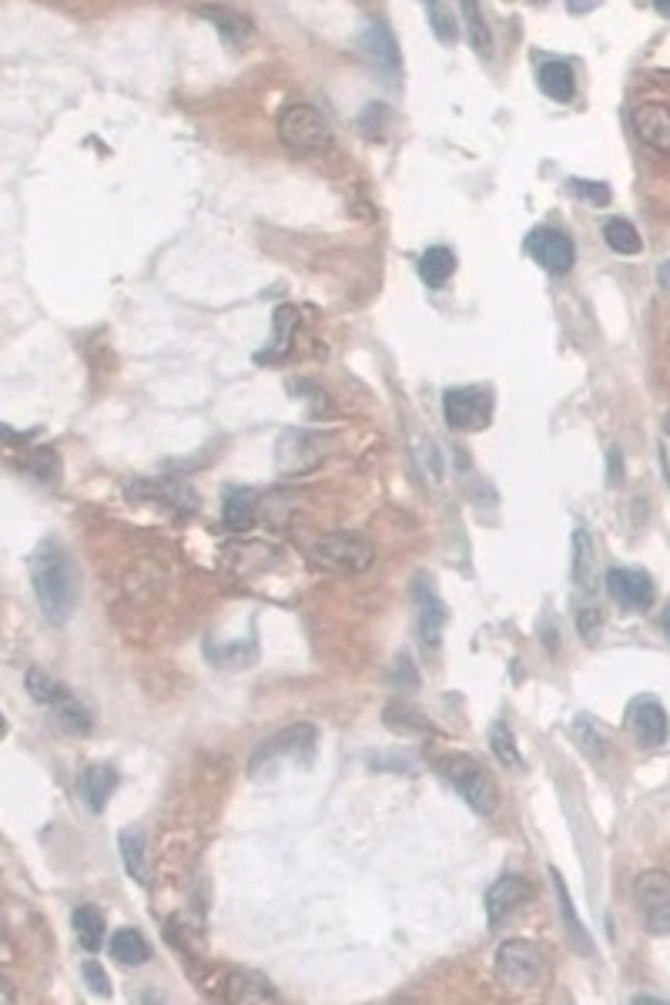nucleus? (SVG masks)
<instances>
[{
	"label": "nucleus",
	"instance_id": "obj_11",
	"mask_svg": "<svg viewBox=\"0 0 670 1005\" xmlns=\"http://www.w3.org/2000/svg\"><path fill=\"white\" fill-rule=\"evenodd\" d=\"M627 727L644 748H660L670 737V717L657 697H634L627 707Z\"/></svg>",
	"mask_w": 670,
	"mask_h": 1005
},
{
	"label": "nucleus",
	"instance_id": "obj_41",
	"mask_svg": "<svg viewBox=\"0 0 670 1005\" xmlns=\"http://www.w3.org/2000/svg\"><path fill=\"white\" fill-rule=\"evenodd\" d=\"M664 634L670 637V607L664 610Z\"/></svg>",
	"mask_w": 670,
	"mask_h": 1005
},
{
	"label": "nucleus",
	"instance_id": "obj_39",
	"mask_svg": "<svg viewBox=\"0 0 670 1005\" xmlns=\"http://www.w3.org/2000/svg\"><path fill=\"white\" fill-rule=\"evenodd\" d=\"M654 11H657L660 17H670V4H667V0H657V4H654Z\"/></svg>",
	"mask_w": 670,
	"mask_h": 1005
},
{
	"label": "nucleus",
	"instance_id": "obj_20",
	"mask_svg": "<svg viewBox=\"0 0 670 1005\" xmlns=\"http://www.w3.org/2000/svg\"><path fill=\"white\" fill-rule=\"evenodd\" d=\"M255 513H258V500H255L252 490H242V486H235V490L225 493L222 520H225L228 530H248V526L255 523Z\"/></svg>",
	"mask_w": 670,
	"mask_h": 1005
},
{
	"label": "nucleus",
	"instance_id": "obj_17",
	"mask_svg": "<svg viewBox=\"0 0 670 1005\" xmlns=\"http://www.w3.org/2000/svg\"><path fill=\"white\" fill-rule=\"evenodd\" d=\"M536 84L547 94L550 101H570L577 94V74L567 61H543L540 71H536Z\"/></svg>",
	"mask_w": 670,
	"mask_h": 1005
},
{
	"label": "nucleus",
	"instance_id": "obj_15",
	"mask_svg": "<svg viewBox=\"0 0 670 1005\" xmlns=\"http://www.w3.org/2000/svg\"><path fill=\"white\" fill-rule=\"evenodd\" d=\"M413 597H416V607H419V637H423V644L429 650H436L439 647V637H443L446 620H449L446 603L436 597V590L429 587L426 580L416 583Z\"/></svg>",
	"mask_w": 670,
	"mask_h": 1005
},
{
	"label": "nucleus",
	"instance_id": "obj_10",
	"mask_svg": "<svg viewBox=\"0 0 670 1005\" xmlns=\"http://www.w3.org/2000/svg\"><path fill=\"white\" fill-rule=\"evenodd\" d=\"M526 255L553 275H567L573 262H577V245L570 242V235L557 232V228H533L526 235Z\"/></svg>",
	"mask_w": 670,
	"mask_h": 1005
},
{
	"label": "nucleus",
	"instance_id": "obj_36",
	"mask_svg": "<svg viewBox=\"0 0 670 1005\" xmlns=\"http://www.w3.org/2000/svg\"><path fill=\"white\" fill-rule=\"evenodd\" d=\"M81 972H84V979H88L94 995H111V979H108V972H104L98 962L88 959V962L81 965Z\"/></svg>",
	"mask_w": 670,
	"mask_h": 1005
},
{
	"label": "nucleus",
	"instance_id": "obj_32",
	"mask_svg": "<svg viewBox=\"0 0 670 1005\" xmlns=\"http://www.w3.org/2000/svg\"><path fill=\"white\" fill-rule=\"evenodd\" d=\"M57 724H61L64 731H71V734H88L91 731V714L84 711V707L74 701V697H67V701L57 704Z\"/></svg>",
	"mask_w": 670,
	"mask_h": 1005
},
{
	"label": "nucleus",
	"instance_id": "obj_3",
	"mask_svg": "<svg viewBox=\"0 0 670 1005\" xmlns=\"http://www.w3.org/2000/svg\"><path fill=\"white\" fill-rule=\"evenodd\" d=\"M436 768L446 778L449 788H453L469 808L480 811V815H493L496 801H500V791H496V781L490 778V771H486L480 761H473L469 754H446V758L436 761Z\"/></svg>",
	"mask_w": 670,
	"mask_h": 1005
},
{
	"label": "nucleus",
	"instance_id": "obj_13",
	"mask_svg": "<svg viewBox=\"0 0 670 1005\" xmlns=\"http://www.w3.org/2000/svg\"><path fill=\"white\" fill-rule=\"evenodd\" d=\"M530 895H533V885L526 882V878L520 875L496 878L490 885V892H486V918H490V925H500L503 918H510Z\"/></svg>",
	"mask_w": 670,
	"mask_h": 1005
},
{
	"label": "nucleus",
	"instance_id": "obj_22",
	"mask_svg": "<svg viewBox=\"0 0 670 1005\" xmlns=\"http://www.w3.org/2000/svg\"><path fill=\"white\" fill-rule=\"evenodd\" d=\"M118 845H121V858H124V871L134 878L138 885H148V868H145V835L134 828H124L118 835Z\"/></svg>",
	"mask_w": 670,
	"mask_h": 1005
},
{
	"label": "nucleus",
	"instance_id": "obj_35",
	"mask_svg": "<svg viewBox=\"0 0 670 1005\" xmlns=\"http://www.w3.org/2000/svg\"><path fill=\"white\" fill-rule=\"evenodd\" d=\"M570 191L580 198H590L593 205H610V188L603 181H583V178H573L570 181Z\"/></svg>",
	"mask_w": 670,
	"mask_h": 1005
},
{
	"label": "nucleus",
	"instance_id": "obj_9",
	"mask_svg": "<svg viewBox=\"0 0 670 1005\" xmlns=\"http://www.w3.org/2000/svg\"><path fill=\"white\" fill-rule=\"evenodd\" d=\"M359 47H362V54L369 57V64L382 74V81L399 84V78H402V54H399L396 34L389 31V24L369 21L366 27H362V34H359Z\"/></svg>",
	"mask_w": 670,
	"mask_h": 1005
},
{
	"label": "nucleus",
	"instance_id": "obj_42",
	"mask_svg": "<svg viewBox=\"0 0 670 1005\" xmlns=\"http://www.w3.org/2000/svg\"><path fill=\"white\" fill-rule=\"evenodd\" d=\"M664 433L670 436V409H667V416H664Z\"/></svg>",
	"mask_w": 670,
	"mask_h": 1005
},
{
	"label": "nucleus",
	"instance_id": "obj_40",
	"mask_svg": "<svg viewBox=\"0 0 670 1005\" xmlns=\"http://www.w3.org/2000/svg\"><path fill=\"white\" fill-rule=\"evenodd\" d=\"M593 7H597V4H570V11L573 14H587V11H593Z\"/></svg>",
	"mask_w": 670,
	"mask_h": 1005
},
{
	"label": "nucleus",
	"instance_id": "obj_34",
	"mask_svg": "<svg viewBox=\"0 0 670 1005\" xmlns=\"http://www.w3.org/2000/svg\"><path fill=\"white\" fill-rule=\"evenodd\" d=\"M577 630H580V637L587 640V644H597V640H600V630H603L600 610H597V607H580V614H577Z\"/></svg>",
	"mask_w": 670,
	"mask_h": 1005
},
{
	"label": "nucleus",
	"instance_id": "obj_23",
	"mask_svg": "<svg viewBox=\"0 0 670 1005\" xmlns=\"http://www.w3.org/2000/svg\"><path fill=\"white\" fill-rule=\"evenodd\" d=\"M74 932H78V942L88 952H98L104 945V915L94 905H78L74 908Z\"/></svg>",
	"mask_w": 670,
	"mask_h": 1005
},
{
	"label": "nucleus",
	"instance_id": "obj_16",
	"mask_svg": "<svg viewBox=\"0 0 670 1005\" xmlns=\"http://www.w3.org/2000/svg\"><path fill=\"white\" fill-rule=\"evenodd\" d=\"M550 878H553V888H557V902H560V918H563V925H567V938H570V945L577 949L580 955H597V945H593V938L590 932L583 928V922L577 918V908H573V898H570V888L567 882H563V875L557 868H550Z\"/></svg>",
	"mask_w": 670,
	"mask_h": 1005
},
{
	"label": "nucleus",
	"instance_id": "obj_5",
	"mask_svg": "<svg viewBox=\"0 0 670 1005\" xmlns=\"http://www.w3.org/2000/svg\"><path fill=\"white\" fill-rule=\"evenodd\" d=\"M315 744H319V731L312 724H292V727H282L275 731L272 737H265L262 744L255 748V754L248 758V774L258 778L262 771L275 768L279 761H309L315 754Z\"/></svg>",
	"mask_w": 670,
	"mask_h": 1005
},
{
	"label": "nucleus",
	"instance_id": "obj_7",
	"mask_svg": "<svg viewBox=\"0 0 670 1005\" xmlns=\"http://www.w3.org/2000/svg\"><path fill=\"white\" fill-rule=\"evenodd\" d=\"M634 902L650 935H670V875L644 871L634 882Z\"/></svg>",
	"mask_w": 670,
	"mask_h": 1005
},
{
	"label": "nucleus",
	"instance_id": "obj_4",
	"mask_svg": "<svg viewBox=\"0 0 670 1005\" xmlns=\"http://www.w3.org/2000/svg\"><path fill=\"white\" fill-rule=\"evenodd\" d=\"M279 138L292 155H319L332 148V128L312 104H289L279 114Z\"/></svg>",
	"mask_w": 670,
	"mask_h": 1005
},
{
	"label": "nucleus",
	"instance_id": "obj_38",
	"mask_svg": "<svg viewBox=\"0 0 670 1005\" xmlns=\"http://www.w3.org/2000/svg\"><path fill=\"white\" fill-rule=\"evenodd\" d=\"M657 282H660V289H664V292L670 295V258H667V262H660V268H657Z\"/></svg>",
	"mask_w": 670,
	"mask_h": 1005
},
{
	"label": "nucleus",
	"instance_id": "obj_18",
	"mask_svg": "<svg viewBox=\"0 0 670 1005\" xmlns=\"http://www.w3.org/2000/svg\"><path fill=\"white\" fill-rule=\"evenodd\" d=\"M114 788H118V771H114L111 764H94V768L84 771L81 794H84V801H88V808L94 811V815L104 811V804H108Z\"/></svg>",
	"mask_w": 670,
	"mask_h": 1005
},
{
	"label": "nucleus",
	"instance_id": "obj_33",
	"mask_svg": "<svg viewBox=\"0 0 670 1005\" xmlns=\"http://www.w3.org/2000/svg\"><path fill=\"white\" fill-rule=\"evenodd\" d=\"M590 567H593V543L590 536L577 530L573 533V580L583 587V580L590 577Z\"/></svg>",
	"mask_w": 670,
	"mask_h": 1005
},
{
	"label": "nucleus",
	"instance_id": "obj_21",
	"mask_svg": "<svg viewBox=\"0 0 670 1005\" xmlns=\"http://www.w3.org/2000/svg\"><path fill=\"white\" fill-rule=\"evenodd\" d=\"M111 955L121 965H145L151 959V945L138 928H118L111 935Z\"/></svg>",
	"mask_w": 670,
	"mask_h": 1005
},
{
	"label": "nucleus",
	"instance_id": "obj_29",
	"mask_svg": "<svg viewBox=\"0 0 670 1005\" xmlns=\"http://www.w3.org/2000/svg\"><path fill=\"white\" fill-rule=\"evenodd\" d=\"M426 17H429V27H433V34L439 37L443 44H456V37H459V21H456V7H449V4H426Z\"/></svg>",
	"mask_w": 670,
	"mask_h": 1005
},
{
	"label": "nucleus",
	"instance_id": "obj_8",
	"mask_svg": "<svg viewBox=\"0 0 670 1005\" xmlns=\"http://www.w3.org/2000/svg\"><path fill=\"white\" fill-rule=\"evenodd\" d=\"M372 547L356 533H325L315 543V560L339 573H362L372 563Z\"/></svg>",
	"mask_w": 670,
	"mask_h": 1005
},
{
	"label": "nucleus",
	"instance_id": "obj_31",
	"mask_svg": "<svg viewBox=\"0 0 670 1005\" xmlns=\"http://www.w3.org/2000/svg\"><path fill=\"white\" fill-rule=\"evenodd\" d=\"M459 14L466 17L469 41H473L476 54H480V57H490V54H493V37H490V27H486V21H483L480 7H476V4H463V7H459Z\"/></svg>",
	"mask_w": 670,
	"mask_h": 1005
},
{
	"label": "nucleus",
	"instance_id": "obj_30",
	"mask_svg": "<svg viewBox=\"0 0 670 1005\" xmlns=\"http://www.w3.org/2000/svg\"><path fill=\"white\" fill-rule=\"evenodd\" d=\"M24 466L31 469V476H37L41 483H57V480H61V456H57L51 446L31 449Z\"/></svg>",
	"mask_w": 670,
	"mask_h": 1005
},
{
	"label": "nucleus",
	"instance_id": "obj_27",
	"mask_svg": "<svg viewBox=\"0 0 670 1005\" xmlns=\"http://www.w3.org/2000/svg\"><path fill=\"white\" fill-rule=\"evenodd\" d=\"M490 748L503 768H523V758H520V751H516V737L506 721H496L490 727Z\"/></svg>",
	"mask_w": 670,
	"mask_h": 1005
},
{
	"label": "nucleus",
	"instance_id": "obj_14",
	"mask_svg": "<svg viewBox=\"0 0 670 1005\" xmlns=\"http://www.w3.org/2000/svg\"><path fill=\"white\" fill-rule=\"evenodd\" d=\"M630 121H634L637 138L644 141L647 148L660 151V155H670V108L667 104H637Z\"/></svg>",
	"mask_w": 670,
	"mask_h": 1005
},
{
	"label": "nucleus",
	"instance_id": "obj_37",
	"mask_svg": "<svg viewBox=\"0 0 670 1005\" xmlns=\"http://www.w3.org/2000/svg\"><path fill=\"white\" fill-rule=\"evenodd\" d=\"M610 483H620V480H624V459H620V449L614 446V449H610Z\"/></svg>",
	"mask_w": 670,
	"mask_h": 1005
},
{
	"label": "nucleus",
	"instance_id": "obj_12",
	"mask_svg": "<svg viewBox=\"0 0 670 1005\" xmlns=\"http://www.w3.org/2000/svg\"><path fill=\"white\" fill-rule=\"evenodd\" d=\"M607 593L624 610H647L657 597L654 580H650L644 570H630V567H614L607 573Z\"/></svg>",
	"mask_w": 670,
	"mask_h": 1005
},
{
	"label": "nucleus",
	"instance_id": "obj_6",
	"mask_svg": "<svg viewBox=\"0 0 670 1005\" xmlns=\"http://www.w3.org/2000/svg\"><path fill=\"white\" fill-rule=\"evenodd\" d=\"M446 426L456 433H483L493 423V392L486 386H453L443 392Z\"/></svg>",
	"mask_w": 670,
	"mask_h": 1005
},
{
	"label": "nucleus",
	"instance_id": "obj_25",
	"mask_svg": "<svg viewBox=\"0 0 670 1005\" xmlns=\"http://www.w3.org/2000/svg\"><path fill=\"white\" fill-rule=\"evenodd\" d=\"M198 11L205 14L218 31H222V37L228 44H238L252 34V24H248L245 14H235V11H228V7H198Z\"/></svg>",
	"mask_w": 670,
	"mask_h": 1005
},
{
	"label": "nucleus",
	"instance_id": "obj_24",
	"mask_svg": "<svg viewBox=\"0 0 670 1005\" xmlns=\"http://www.w3.org/2000/svg\"><path fill=\"white\" fill-rule=\"evenodd\" d=\"M295 325H299V312H295L292 305H279V309H275V349L258 352L255 362H279L285 356V349H289Z\"/></svg>",
	"mask_w": 670,
	"mask_h": 1005
},
{
	"label": "nucleus",
	"instance_id": "obj_26",
	"mask_svg": "<svg viewBox=\"0 0 670 1005\" xmlns=\"http://www.w3.org/2000/svg\"><path fill=\"white\" fill-rule=\"evenodd\" d=\"M603 242H607L610 252H617V255H637L640 252V235L627 218H610V222L603 225Z\"/></svg>",
	"mask_w": 670,
	"mask_h": 1005
},
{
	"label": "nucleus",
	"instance_id": "obj_28",
	"mask_svg": "<svg viewBox=\"0 0 670 1005\" xmlns=\"http://www.w3.org/2000/svg\"><path fill=\"white\" fill-rule=\"evenodd\" d=\"M27 691H31V697H34V701H41V704H54V707L61 704V701H67V697H71V691H67L64 684L51 681V677H47L44 670H37V667H31V670H27Z\"/></svg>",
	"mask_w": 670,
	"mask_h": 1005
},
{
	"label": "nucleus",
	"instance_id": "obj_19",
	"mask_svg": "<svg viewBox=\"0 0 670 1005\" xmlns=\"http://www.w3.org/2000/svg\"><path fill=\"white\" fill-rule=\"evenodd\" d=\"M456 272V255L449 252L446 245L426 248L423 258H419V279H423L429 289H443V285L453 279Z\"/></svg>",
	"mask_w": 670,
	"mask_h": 1005
},
{
	"label": "nucleus",
	"instance_id": "obj_2",
	"mask_svg": "<svg viewBox=\"0 0 670 1005\" xmlns=\"http://www.w3.org/2000/svg\"><path fill=\"white\" fill-rule=\"evenodd\" d=\"M496 979L516 992L540 989L550 979L547 952L536 942H526V938H506L500 949H496Z\"/></svg>",
	"mask_w": 670,
	"mask_h": 1005
},
{
	"label": "nucleus",
	"instance_id": "obj_1",
	"mask_svg": "<svg viewBox=\"0 0 670 1005\" xmlns=\"http://www.w3.org/2000/svg\"><path fill=\"white\" fill-rule=\"evenodd\" d=\"M31 583H34V597L41 603L47 624L64 627L67 620L74 617V607H78V567H74L71 553H67L61 543L44 540L41 547L31 553Z\"/></svg>",
	"mask_w": 670,
	"mask_h": 1005
}]
</instances>
